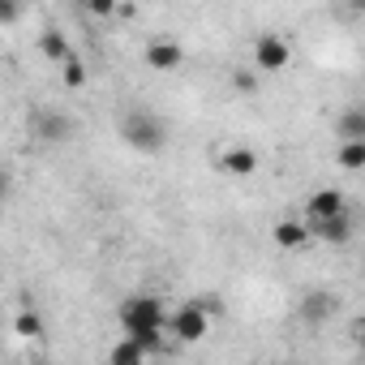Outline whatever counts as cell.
<instances>
[{
  "label": "cell",
  "instance_id": "7c38bea8",
  "mask_svg": "<svg viewBox=\"0 0 365 365\" xmlns=\"http://www.w3.org/2000/svg\"><path fill=\"white\" fill-rule=\"evenodd\" d=\"M146 356H150V348H146L142 339H133V335H125V339L108 352V361H112V365H142Z\"/></svg>",
  "mask_w": 365,
  "mask_h": 365
},
{
  "label": "cell",
  "instance_id": "8992f818",
  "mask_svg": "<svg viewBox=\"0 0 365 365\" xmlns=\"http://www.w3.org/2000/svg\"><path fill=\"white\" fill-rule=\"evenodd\" d=\"M146 65L159 69V73H172V69L180 65V43H172V39H155V43H146Z\"/></svg>",
  "mask_w": 365,
  "mask_h": 365
},
{
  "label": "cell",
  "instance_id": "5bb4252c",
  "mask_svg": "<svg viewBox=\"0 0 365 365\" xmlns=\"http://www.w3.org/2000/svg\"><path fill=\"white\" fill-rule=\"evenodd\" d=\"M39 52H43L48 61H56V65H65L69 56H78V52L69 48V39H65L61 31H43V39H39Z\"/></svg>",
  "mask_w": 365,
  "mask_h": 365
},
{
  "label": "cell",
  "instance_id": "ffe728a7",
  "mask_svg": "<svg viewBox=\"0 0 365 365\" xmlns=\"http://www.w3.org/2000/svg\"><path fill=\"white\" fill-rule=\"evenodd\" d=\"M0 22H5V26L18 22V0H0Z\"/></svg>",
  "mask_w": 365,
  "mask_h": 365
},
{
  "label": "cell",
  "instance_id": "4fadbf2b",
  "mask_svg": "<svg viewBox=\"0 0 365 365\" xmlns=\"http://www.w3.org/2000/svg\"><path fill=\"white\" fill-rule=\"evenodd\" d=\"M339 168L348 172H361L365 168V138H339V150H335Z\"/></svg>",
  "mask_w": 365,
  "mask_h": 365
},
{
  "label": "cell",
  "instance_id": "52a82bcc",
  "mask_svg": "<svg viewBox=\"0 0 365 365\" xmlns=\"http://www.w3.org/2000/svg\"><path fill=\"white\" fill-rule=\"evenodd\" d=\"M344 211H348V202H344L339 190H318V194L309 198V207H305L309 220H327V215H344Z\"/></svg>",
  "mask_w": 365,
  "mask_h": 365
},
{
  "label": "cell",
  "instance_id": "5b68a950",
  "mask_svg": "<svg viewBox=\"0 0 365 365\" xmlns=\"http://www.w3.org/2000/svg\"><path fill=\"white\" fill-rule=\"evenodd\" d=\"M309 232L318 241H327V245H344L352 237V220H348V211L344 215H327V220H309Z\"/></svg>",
  "mask_w": 365,
  "mask_h": 365
},
{
  "label": "cell",
  "instance_id": "d6986e66",
  "mask_svg": "<svg viewBox=\"0 0 365 365\" xmlns=\"http://www.w3.org/2000/svg\"><path fill=\"white\" fill-rule=\"evenodd\" d=\"M232 82H237V91H241V95H258V78H254V73H241V69H237V73H232Z\"/></svg>",
  "mask_w": 365,
  "mask_h": 365
},
{
  "label": "cell",
  "instance_id": "9c48e42d",
  "mask_svg": "<svg viewBox=\"0 0 365 365\" xmlns=\"http://www.w3.org/2000/svg\"><path fill=\"white\" fill-rule=\"evenodd\" d=\"M331 314H335V297H331V292H305V301H301V318H305L309 327L327 322Z\"/></svg>",
  "mask_w": 365,
  "mask_h": 365
},
{
  "label": "cell",
  "instance_id": "44dd1931",
  "mask_svg": "<svg viewBox=\"0 0 365 365\" xmlns=\"http://www.w3.org/2000/svg\"><path fill=\"white\" fill-rule=\"evenodd\" d=\"M356 344H361V352H365V322L356 327Z\"/></svg>",
  "mask_w": 365,
  "mask_h": 365
},
{
  "label": "cell",
  "instance_id": "7a4b0ae2",
  "mask_svg": "<svg viewBox=\"0 0 365 365\" xmlns=\"http://www.w3.org/2000/svg\"><path fill=\"white\" fill-rule=\"evenodd\" d=\"M120 142L138 155H159L168 146V125L146 108H129L120 116Z\"/></svg>",
  "mask_w": 365,
  "mask_h": 365
},
{
  "label": "cell",
  "instance_id": "9a60e30c",
  "mask_svg": "<svg viewBox=\"0 0 365 365\" xmlns=\"http://www.w3.org/2000/svg\"><path fill=\"white\" fill-rule=\"evenodd\" d=\"M14 331H18L22 339H39V335H43V318H39L35 309H22V314L14 318Z\"/></svg>",
  "mask_w": 365,
  "mask_h": 365
},
{
  "label": "cell",
  "instance_id": "2e32d148",
  "mask_svg": "<svg viewBox=\"0 0 365 365\" xmlns=\"http://www.w3.org/2000/svg\"><path fill=\"white\" fill-rule=\"evenodd\" d=\"M335 133L339 138H365V112H344L335 120Z\"/></svg>",
  "mask_w": 365,
  "mask_h": 365
},
{
  "label": "cell",
  "instance_id": "7402d4cb",
  "mask_svg": "<svg viewBox=\"0 0 365 365\" xmlns=\"http://www.w3.org/2000/svg\"><path fill=\"white\" fill-rule=\"evenodd\" d=\"M352 9H356V14H365V0H352Z\"/></svg>",
  "mask_w": 365,
  "mask_h": 365
},
{
  "label": "cell",
  "instance_id": "ba28073f",
  "mask_svg": "<svg viewBox=\"0 0 365 365\" xmlns=\"http://www.w3.org/2000/svg\"><path fill=\"white\" fill-rule=\"evenodd\" d=\"M220 168L232 172V176H250V172H258V155H254L250 146H228V150L220 155Z\"/></svg>",
  "mask_w": 365,
  "mask_h": 365
},
{
  "label": "cell",
  "instance_id": "ac0fdd59",
  "mask_svg": "<svg viewBox=\"0 0 365 365\" xmlns=\"http://www.w3.org/2000/svg\"><path fill=\"white\" fill-rule=\"evenodd\" d=\"M82 5H86L95 18H112V14H116V0H82Z\"/></svg>",
  "mask_w": 365,
  "mask_h": 365
},
{
  "label": "cell",
  "instance_id": "6da1fadb",
  "mask_svg": "<svg viewBox=\"0 0 365 365\" xmlns=\"http://www.w3.org/2000/svg\"><path fill=\"white\" fill-rule=\"evenodd\" d=\"M116 318H120V331H125V335H133V339H142V344L150 348V356H155V352H163L168 309H163V301H159V297H150V292H133V297H125V301H120Z\"/></svg>",
  "mask_w": 365,
  "mask_h": 365
},
{
  "label": "cell",
  "instance_id": "e0dca14e",
  "mask_svg": "<svg viewBox=\"0 0 365 365\" xmlns=\"http://www.w3.org/2000/svg\"><path fill=\"white\" fill-rule=\"evenodd\" d=\"M61 78H65L69 91H82V86H86V65H82L78 56H69V61L61 65Z\"/></svg>",
  "mask_w": 365,
  "mask_h": 365
},
{
  "label": "cell",
  "instance_id": "8fae6325",
  "mask_svg": "<svg viewBox=\"0 0 365 365\" xmlns=\"http://www.w3.org/2000/svg\"><path fill=\"white\" fill-rule=\"evenodd\" d=\"M35 133H39V138H48V142H61V138H69V133H73V120H69V116H61V112H39Z\"/></svg>",
  "mask_w": 365,
  "mask_h": 365
},
{
  "label": "cell",
  "instance_id": "30bf717a",
  "mask_svg": "<svg viewBox=\"0 0 365 365\" xmlns=\"http://www.w3.org/2000/svg\"><path fill=\"white\" fill-rule=\"evenodd\" d=\"M309 237H314V232H309V224H301V220H279V224H275V245H279V250H301Z\"/></svg>",
  "mask_w": 365,
  "mask_h": 365
},
{
  "label": "cell",
  "instance_id": "277c9868",
  "mask_svg": "<svg viewBox=\"0 0 365 365\" xmlns=\"http://www.w3.org/2000/svg\"><path fill=\"white\" fill-rule=\"evenodd\" d=\"M288 61H292V52H288V43H284L279 35H258V43H254V65H258L262 73H279Z\"/></svg>",
  "mask_w": 365,
  "mask_h": 365
},
{
  "label": "cell",
  "instance_id": "3957f363",
  "mask_svg": "<svg viewBox=\"0 0 365 365\" xmlns=\"http://www.w3.org/2000/svg\"><path fill=\"white\" fill-rule=\"evenodd\" d=\"M168 331H172L180 344H198V339H207V331H211V309H207L202 301L176 305V309L168 314Z\"/></svg>",
  "mask_w": 365,
  "mask_h": 365
}]
</instances>
